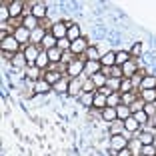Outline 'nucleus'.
Here are the masks:
<instances>
[{"mask_svg": "<svg viewBox=\"0 0 156 156\" xmlns=\"http://www.w3.org/2000/svg\"><path fill=\"white\" fill-rule=\"evenodd\" d=\"M94 104L100 106V108H106V106H108V104H106V98H104V96H94Z\"/></svg>", "mask_w": 156, "mask_h": 156, "instance_id": "c9c22d12", "label": "nucleus"}, {"mask_svg": "<svg viewBox=\"0 0 156 156\" xmlns=\"http://www.w3.org/2000/svg\"><path fill=\"white\" fill-rule=\"evenodd\" d=\"M46 4H36L32 8V16H36V18H42V16H46Z\"/></svg>", "mask_w": 156, "mask_h": 156, "instance_id": "f8f14e48", "label": "nucleus"}, {"mask_svg": "<svg viewBox=\"0 0 156 156\" xmlns=\"http://www.w3.org/2000/svg\"><path fill=\"white\" fill-rule=\"evenodd\" d=\"M26 62H28V60H26V56H24V54H16V56L12 58V64H14V68H22V66L26 64Z\"/></svg>", "mask_w": 156, "mask_h": 156, "instance_id": "4468645a", "label": "nucleus"}, {"mask_svg": "<svg viewBox=\"0 0 156 156\" xmlns=\"http://www.w3.org/2000/svg\"><path fill=\"white\" fill-rule=\"evenodd\" d=\"M110 144H112V148H114V150H118V152L124 150V148H128V140H126L124 136H120V134H114V136H112Z\"/></svg>", "mask_w": 156, "mask_h": 156, "instance_id": "7ed1b4c3", "label": "nucleus"}, {"mask_svg": "<svg viewBox=\"0 0 156 156\" xmlns=\"http://www.w3.org/2000/svg\"><path fill=\"white\" fill-rule=\"evenodd\" d=\"M24 28H26V30H36L38 28V18L32 16V14L26 16V18H24Z\"/></svg>", "mask_w": 156, "mask_h": 156, "instance_id": "0eeeda50", "label": "nucleus"}, {"mask_svg": "<svg viewBox=\"0 0 156 156\" xmlns=\"http://www.w3.org/2000/svg\"><path fill=\"white\" fill-rule=\"evenodd\" d=\"M92 82L96 84V86H104V84H106V78H104V74H102V72H96L94 76H92Z\"/></svg>", "mask_w": 156, "mask_h": 156, "instance_id": "5701e85b", "label": "nucleus"}, {"mask_svg": "<svg viewBox=\"0 0 156 156\" xmlns=\"http://www.w3.org/2000/svg\"><path fill=\"white\" fill-rule=\"evenodd\" d=\"M94 92V82L92 80H84V92Z\"/></svg>", "mask_w": 156, "mask_h": 156, "instance_id": "58836bf2", "label": "nucleus"}, {"mask_svg": "<svg viewBox=\"0 0 156 156\" xmlns=\"http://www.w3.org/2000/svg\"><path fill=\"white\" fill-rule=\"evenodd\" d=\"M134 118H136L138 124H142V122H146V120H148V114L144 110H138V112H134Z\"/></svg>", "mask_w": 156, "mask_h": 156, "instance_id": "c85d7f7f", "label": "nucleus"}, {"mask_svg": "<svg viewBox=\"0 0 156 156\" xmlns=\"http://www.w3.org/2000/svg\"><path fill=\"white\" fill-rule=\"evenodd\" d=\"M38 70H40V68H30V70H28V74H30L32 80H38V78H40V76H38Z\"/></svg>", "mask_w": 156, "mask_h": 156, "instance_id": "a19ab883", "label": "nucleus"}, {"mask_svg": "<svg viewBox=\"0 0 156 156\" xmlns=\"http://www.w3.org/2000/svg\"><path fill=\"white\" fill-rule=\"evenodd\" d=\"M142 154L144 156H154L156 154V148L150 146V144H144V146H142Z\"/></svg>", "mask_w": 156, "mask_h": 156, "instance_id": "2f4dec72", "label": "nucleus"}, {"mask_svg": "<svg viewBox=\"0 0 156 156\" xmlns=\"http://www.w3.org/2000/svg\"><path fill=\"white\" fill-rule=\"evenodd\" d=\"M40 38H44V30H42V28H36V30L32 32V40H34V42H38Z\"/></svg>", "mask_w": 156, "mask_h": 156, "instance_id": "f704fd0d", "label": "nucleus"}, {"mask_svg": "<svg viewBox=\"0 0 156 156\" xmlns=\"http://www.w3.org/2000/svg\"><path fill=\"white\" fill-rule=\"evenodd\" d=\"M124 126H126V130H128V132H136L138 122H136V118H134V116H130V118H126V124H124Z\"/></svg>", "mask_w": 156, "mask_h": 156, "instance_id": "2eb2a0df", "label": "nucleus"}, {"mask_svg": "<svg viewBox=\"0 0 156 156\" xmlns=\"http://www.w3.org/2000/svg\"><path fill=\"white\" fill-rule=\"evenodd\" d=\"M142 98H144L146 102L156 100V90H152V88H150V90H144V92H142Z\"/></svg>", "mask_w": 156, "mask_h": 156, "instance_id": "bb28decb", "label": "nucleus"}, {"mask_svg": "<svg viewBox=\"0 0 156 156\" xmlns=\"http://www.w3.org/2000/svg\"><path fill=\"white\" fill-rule=\"evenodd\" d=\"M118 156H132V152H130L128 148H124V150H120V152H118Z\"/></svg>", "mask_w": 156, "mask_h": 156, "instance_id": "79ce46f5", "label": "nucleus"}, {"mask_svg": "<svg viewBox=\"0 0 156 156\" xmlns=\"http://www.w3.org/2000/svg\"><path fill=\"white\" fill-rule=\"evenodd\" d=\"M48 52H40L38 54V58H36V68H44L46 64H48Z\"/></svg>", "mask_w": 156, "mask_h": 156, "instance_id": "ddd939ff", "label": "nucleus"}, {"mask_svg": "<svg viewBox=\"0 0 156 156\" xmlns=\"http://www.w3.org/2000/svg\"><path fill=\"white\" fill-rule=\"evenodd\" d=\"M84 50H88V48H86V40H84V38H78V40H74L72 46H70V52H74V54H78V52H84Z\"/></svg>", "mask_w": 156, "mask_h": 156, "instance_id": "39448f33", "label": "nucleus"}, {"mask_svg": "<svg viewBox=\"0 0 156 156\" xmlns=\"http://www.w3.org/2000/svg\"><path fill=\"white\" fill-rule=\"evenodd\" d=\"M50 34L56 38V40H60V38H64L66 34H68V28H66L64 22H54L52 24V32Z\"/></svg>", "mask_w": 156, "mask_h": 156, "instance_id": "f257e3e1", "label": "nucleus"}, {"mask_svg": "<svg viewBox=\"0 0 156 156\" xmlns=\"http://www.w3.org/2000/svg\"><path fill=\"white\" fill-rule=\"evenodd\" d=\"M60 56H62V50H60L58 46H54V48L48 50V58H50V60H58Z\"/></svg>", "mask_w": 156, "mask_h": 156, "instance_id": "b1692460", "label": "nucleus"}, {"mask_svg": "<svg viewBox=\"0 0 156 156\" xmlns=\"http://www.w3.org/2000/svg\"><path fill=\"white\" fill-rule=\"evenodd\" d=\"M18 44L20 42L16 40V38L14 36H8V38H4V40H2V52H16L18 50Z\"/></svg>", "mask_w": 156, "mask_h": 156, "instance_id": "f03ea898", "label": "nucleus"}, {"mask_svg": "<svg viewBox=\"0 0 156 156\" xmlns=\"http://www.w3.org/2000/svg\"><path fill=\"white\" fill-rule=\"evenodd\" d=\"M82 70H84V62L82 60H72V62L68 64V74L70 76H80Z\"/></svg>", "mask_w": 156, "mask_h": 156, "instance_id": "20e7f679", "label": "nucleus"}, {"mask_svg": "<svg viewBox=\"0 0 156 156\" xmlns=\"http://www.w3.org/2000/svg\"><path fill=\"white\" fill-rule=\"evenodd\" d=\"M80 98H82L84 106H90L92 102H94V92H84V94H82V96H80Z\"/></svg>", "mask_w": 156, "mask_h": 156, "instance_id": "a878e982", "label": "nucleus"}, {"mask_svg": "<svg viewBox=\"0 0 156 156\" xmlns=\"http://www.w3.org/2000/svg\"><path fill=\"white\" fill-rule=\"evenodd\" d=\"M14 38H16V40L18 42H24V40H28V30L26 28H18V30H16V34H14Z\"/></svg>", "mask_w": 156, "mask_h": 156, "instance_id": "a211bd4d", "label": "nucleus"}, {"mask_svg": "<svg viewBox=\"0 0 156 156\" xmlns=\"http://www.w3.org/2000/svg\"><path fill=\"white\" fill-rule=\"evenodd\" d=\"M106 104H108V106H114V104H118V94H110V96L106 98Z\"/></svg>", "mask_w": 156, "mask_h": 156, "instance_id": "4c0bfd02", "label": "nucleus"}, {"mask_svg": "<svg viewBox=\"0 0 156 156\" xmlns=\"http://www.w3.org/2000/svg\"><path fill=\"white\" fill-rule=\"evenodd\" d=\"M116 116L118 118H130V110L126 106H116Z\"/></svg>", "mask_w": 156, "mask_h": 156, "instance_id": "aec40b11", "label": "nucleus"}, {"mask_svg": "<svg viewBox=\"0 0 156 156\" xmlns=\"http://www.w3.org/2000/svg\"><path fill=\"white\" fill-rule=\"evenodd\" d=\"M66 36H68V40H70V42L78 40V38H80V26H78V24L70 26V28H68V34H66Z\"/></svg>", "mask_w": 156, "mask_h": 156, "instance_id": "1a4fd4ad", "label": "nucleus"}, {"mask_svg": "<svg viewBox=\"0 0 156 156\" xmlns=\"http://www.w3.org/2000/svg\"><path fill=\"white\" fill-rule=\"evenodd\" d=\"M100 64H104V66H114V64H116V54H112V52H106V54L100 58Z\"/></svg>", "mask_w": 156, "mask_h": 156, "instance_id": "6e6552de", "label": "nucleus"}, {"mask_svg": "<svg viewBox=\"0 0 156 156\" xmlns=\"http://www.w3.org/2000/svg\"><path fill=\"white\" fill-rule=\"evenodd\" d=\"M102 116H104V120H114V118H116V108H112V106H106L104 112H102Z\"/></svg>", "mask_w": 156, "mask_h": 156, "instance_id": "f3484780", "label": "nucleus"}, {"mask_svg": "<svg viewBox=\"0 0 156 156\" xmlns=\"http://www.w3.org/2000/svg\"><path fill=\"white\" fill-rule=\"evenodd\" d=\"M86 54H88V58H90V60H94V62H96V60L100 58V56H98V50H96V48H88V50H86Z\"/></svg>", "mask_w": 156, "mask_h": 156, "instance_id": "72a5a7b5", "label": "nucleus"}, {"mask_svg": "<svg viewBox=\"0 0 156 156\" xmlns=\"http://www.w3.org/2000/svg\"><path fill=\"white\" fill-rule=\"evenodd\" d=\"M68 94H72V96H82L84 92H80V82H70L68 84Z\"/></svg>", "mask_w": 156, "mask_h": 156, "instance_id": "9d476101", "label": "nucleus"}, {"mask_svg": "<svg viewBox=\"0 0 156 156\" xmlns=\"http://www.w3.org/2000/svg\"><path fill=\"white\" fill-rule=\"evenodd\" d=\"M38 54H40V52H36V48H34V46H30V48H26V52H24V56H26L28 64H36V58H38Z\"/></svg>", "mask_w": 156, "mask_h": 156, "instance_id": "423d86ee", "label": "nucleus"}, {"mask_svg": "<svg viewBox=\"0 0 156 156\" xmlns=\"http://www.w3.org/2000/svg\"><path fill=\"white\" fill-rule=\"evenodd\" d=\"M126 62H130V54L128 52H118L116 54V66H124Z\"/></svg>", "mask_w": 156, "mask_h": 156, "instance_id": "9b49d317", "label": "nucleus"}, {"mask_svg": "<svg viewBox=\"0 0 156 156\" xmlns=\"http://www.w3.org/2000/svg\"><path fill=\"white\" fill-rule=\"evenodd\" d=\"M46 82H48V84L60 82V74H58V72H48V76H46Z\"/></svg>", "mask_w": 156, "mask_h": 156, "instance_id": "cd10ccee", "label": "nucleus"}, {"mask_svg": "<svg viewBox=\"0 0 156 156\" xmlns=\"http://www.w3.org/2000/svg\"><path fill=\"white\" fill-rule=\"evenodd\" d=\"M152 146H154V148H156V138H154V140H152Z\"/></svg>", "mask_w": 156, "mask_h": 156, "instance_id": "37998d69", "label": "nucleus"}, {"mask_svg": "<svg viewBox=\"0 0 156 156\" xmlns=\"http://www.w3.org/2000/svg\"><path fill=\"white\" fill-rule=\"evenodd\" d=\"M152 140H154V136H152L150 132H144V134H140V144H152Z\"/></svg>", "mask_w": 156, "mask_h": 156, "instance_id": "c756f323", "label": "nucleus"}, {"mask_svg": "<svg viewBox=\"0 0 156 156\" xmlns=\"http://www.w3.org/2000/svg\"><path fill=\"white\" fill-rule=\"evenodd\" d=\"M84 68H86V72H96V70L100 68V62H94V60H90V62H88Z\"/></svg>", "mask_w": 156, "mask_h": 156, "instance_id": "7c9ffc66", "label": "nucleus"}, {"mask_svg": "<svg viewBox=\"0 0 156 156\" xmlns=\"http://www.w3.org/2000/svg\"><path fill=\"white\" fill-rule=\"evenodd\" d=\"M54 86H56V92L60 94V92H64L66 88H68V84H66V80H60V82H56Z\"/></svg>", "mask_w": 156, "mask_h": 156, "instance_id": "e433bc0d", "label": "nucleus"}, {"mask_svg": "<svg viewBox=\"0 0 156 156\" xmlns=\"http://www.w3.org/2000/svg\"><path fill=\"white\" fill-rule=\"evenodd\" d=\"M50 90V84L46 82H42V80H36V88H34V92H48Z\"/></svg>", "mask_w": 156, "mask_h": 156, "instance_id": "412c9836", "label": "nucleus"}, {"mask_svg": "<svg viewBox=\"0 0 156 156\" xmlns=\"http://www.w3.org/2000/svg\"><path fill=\"white\" fill-rule=\"evenodd\" d=\"M142 52V42H134L132 46V54H140Z\"/></svg>", "mask_w": 156, "mask_h": 156, "instance_id": "ea45409f", "label": "nucleus"}, {"mask_svg": "<svg viewBox=\"0 0 156 156\" xmlns=\"http://www.w3.org/2000/svg\"><path fill=\"white\" fill-rule=\"evenodd\" d=\"M142 86H144V90H150L152 86H156V78H154V76H146V78H142Z\"/></svg>", "mask_w": 156, "mask_h": 156, "instance_id": "6ab92c4d", "label": "nucleus"}, {"mask_svg": "<svg viewBox=\"0 0 156 156\" xmlns=\"http://www.w3.org/2000/svg\"><path fill=\"white\" fill-rule=\"evenodd\" d=\"M56 42H58V40H56L52 34H50V36H44V38H42V44H44V48H48V50H50V48H54Z\"/></svg>", "mask_w": 156, "mask_h": 156, "instance_id": "dca6fc26", "label": "nucleus"}, {"mask_svg": "<svg viewBox=\"0 0 156 156\" xmlns=\"http://www.w3.org/2000/svg\"><path fill=\"white\" fill-rule=\"evenodd\" d=\"M8 10H10V16H18L20 10H22V2H14V4H10Z\"/></svg>", "mask_w": 156, "mask_h": 156, "instance_id": "4be33fe9", "label": "nucleus"}, {"mask_svg": "<svg viewBox=\"0 0 156 156\" xmlns=\"http://www.w3.org/2000/svg\"><path fill=\"white\" fill-rule=\"evenodd\" d=\"M56 46H58L60 50H70V46H72V42H70L68 38H60V40L56 42Z\"/></svg>", "mask_w": 156, "mask_h": 156, "instance_id": "393cba45", "label": "nucleus"}, {"mask_svg": "<svg viewBox=\"0 0 156 156\" xmlns=\"http://www.w3.org/2000/svg\"><path fill=\"white\" fill-rule=\"evenodd\" d=\"M130 88H132V82H130L128 78H126V80H122V82H120V92H124V94H126V92H128Z\"/></svg>", "mask_w": 156, "mask_h": 156, "instance_id": "473e14b6", "label": "nucleus"}]
</instances>
